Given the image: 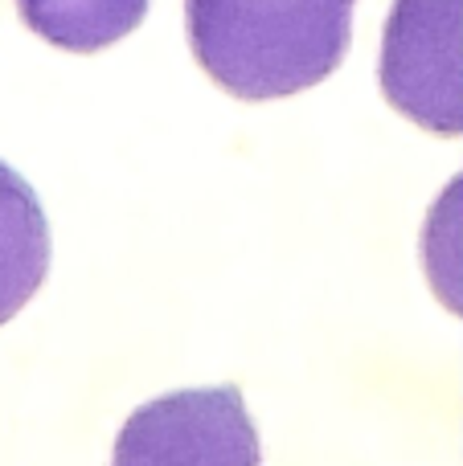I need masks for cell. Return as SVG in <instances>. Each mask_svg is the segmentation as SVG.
<instances>
[{
	"mask_svg": "<svg viewBox=\"0 0 463 466\" xmlns=\"http://www.w3.org/2000/svg\"><path fill=\"white\" fill-rule=\"evenodd\" d=\"M459 82H463V70H459Z\"/></svg>",
	"mask_w": 463,
	"mask_h": 466,
	"instance_id": "cell-7",
	"label": "cell"
},
{
	"mask_svg": "<svg viewBox=\"0 0 463 466\" xmlns=\"http://www.w3.org/2000/svg\"><path fill=\"white\" fill-rule=\"evenodd\" d=\"M262 446L242 389H180L139 405L115 438L111 466H259Z\"/></svg>",
	"mask_w": 463,
	"mask_h": 466,
	"instance_id": "cell-3",
	"label": "cell"
},
{
	"mask_svg": "<svg viewBox=\"0 0 463 466\" xmlns=\"http://www.w3.org/2000/svg\"><path fill=\"white\" fill-rule=\"evenodd\" d=\"M357 0H185L197 66L242 103L287 98L345 62Z\"/></svg>",
	"mask_w": 463,
	"mask_h": 466,
	"instance_id": "cell-1",
	"label": "cell"
},
{
	"mask_svg": "<svg viewBox=\"0 0 463 466\" xmlns=\"http://www.w3.org/2000/svg\"><path fill=\"white\" fill-rule=\"evenodd\" d=\"M16 8L41 41L66 54H98L148 16V0H16Z\"/></svg>",
	"mask_w": 463,
	"mask_h": 466,
	"instance_id": "cell-5",
	"label": "cell"
},
{
	"mask_svg": "<svg viewBox=\"0 0 463 466\" xmlns=\"http://www.w3.org/2000/svg\"><path fill=\"white\" fill-rule=\"evenodd\" d=\"M423 270L448 311L463 315V172L439 193L418 238Z\"/></svg>",
	"mask_w": 463,
	"mask_h": 466,
	"instance_id": "cell-6",
	"label": "cell"
},
{
	"mask_svg": "<svg viewBox=\"0 0 463 466\" xmlns=\"http://www.w3.org/2000/svg\"><path fill=\"white\" fill-rule=\"evenodd\" d=\"M463 0H394L382 33L386 103L431 136H463Z\"/></svg>",
	"mask_w": 463,
	"mask_h": 466,
	"instance_id": "cell-2",
	"label": "cell"
},
{
	"mask_svg": "<svg viewBox=\"0 0 463 466\" xmlns=\"http://www.w3.org/2000/svg\"><path fill=\"white\" fill-rule=\"evenodd\" d=\"M49 221L29 180L0 164V323H8L46 282Z\"/></svg>",
	"mask_w": 463,
	"mask_h": 466,
	"instance_id": "cell-4",
	"label": "cell"
}]
</instances>
